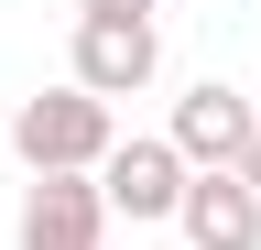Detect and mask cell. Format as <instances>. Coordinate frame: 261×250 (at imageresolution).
<instances>
[{
    "instance_id": "1",
    "label": "cell",
    "mask_w": 261,
    "mask_h": 250,
    "mask_svg": "<svg viewBox=\"0 0 261 250\" xmlns=\"http://www.w3.org/2000/svg\"><path fill=\"white\" fill-rule=\"evenodd\" d=\"M109 152H120V120H109V98H87L76 76L11 98V163L22 174H98Z\"/></svg>"
},
{
    "instance_id": "2",
    "label": "cell",
    "mask_w": 261,
    "mask_h": 250,
    "mask_svg": "<svg viewBox=\"0 0 261 250\" xmlns=\"http://www.w3.org/2000/svg\"><path fill=\"white\" fill-rule=\"evenodd\" d=\"M163 142L185 152V174H240L250 142H261V98H240L228 76H196L174 98V120H163Z\"/></svg>"
},
{
    "instance_id": "3",
    "label": "cell",
    "mask_w": 261,
    "mask_h": 250,
    "mask_svg": "<svg viewBox=\"0 0 261 250\" xmlns=\"http://www.w3.org/2000/svg\"><path fill=\"white\" fill-rule=\"evenodd\" d=\"M152 76H163V22L76 11V87H87V98H142Z\"/></svg>"
},
{
    "instance_id": "4",
    "label": "cell",
    "mask_w": 261,
    "mask_h": 250,
    "mask_svg": "<svg viewBox=\"0 0 261 250\" xmlns=\"http://www.w3.org/2000/svg\"><path fill=\"white\" fill-rule=\"evenodd\" d=\"M185 152L163 142V131H130L109 163H98V196H109V217H130V229H152V217H174L185 207Z\"/></svg>"
},
{
    "instance_id": "5",
    "label": "cell",
    "mask_w": 261,
    "mask_h": 250,
    "mask_svg": "<svg viewBox=\"0 0 261 250\" xmlns=\"http://www.w3.org/2000/svg\"><path fill=\"white\" fill-rule=\"evenodd\" d=\"M11 250H109V196H98V174H33Z\"/></svg>"
},
{
    "instance_id": "6",
    "label": "cell",
    "mask_w": 261,
    "mask_h": 250,
    "mask_svg": "<svg viewBox=\"0 0 261 250\" xmlns=\"http://www.w3.org/2000/svg\"><path fill=\"white\" fill-rule=\"evenodd\" d=\"M174 229H185V250H261V196L240 174H196L185 207H174Z\"/></svg>"
},
{
    "instance_id": "7",
    "label": "cell",
    "mask_w": 261,
    "mask_h": 250,
    "mask_svg": "<svg viewBox=\"0 0 261 250\" xmlns=\"http://www.w3.org/2000/svg\"><path fill=\"white\" fill-rule=\"evenodd\" d=\"M76 11H130V22H152L163 0H76Z\"/></svg>"
},
{
    "instance_id": "8",
    "label": "cell",
    "mask_w": 261,
    "mask_h": 250,
    "mask_svg": "<svg viewBox=\"0 0 261 250\" xmlns=\"http://www.w3.org/2000/svg\"><path fill=\"white\" fill-rule=\"evenodd\" d=\"M240 185H250V196H261V142H250V163H240Z\"/></svg>"
}]
</instances>
